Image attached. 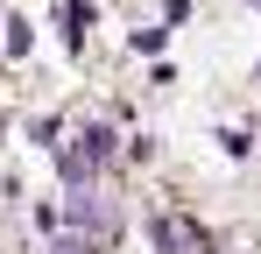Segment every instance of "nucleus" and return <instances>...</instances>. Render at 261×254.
I'll use <instances>...</instances> for the list:
<instances>
[{
	"label": "nucleus",
	"mask_w": 261,
	"mask_h": 254,
	"mask_svg": "<svg viewBox=\"0 0 261 254\" xmlns=\"http://www.w3.org/2000/svg\"><path fill=\"white\" fill-rule=\"evenodd\" d=\"M155 240H163V254H205V233H191L184 219H163Z\"/></svg>",
	"instance_id": "nucleus-1"
}]
</instances>
